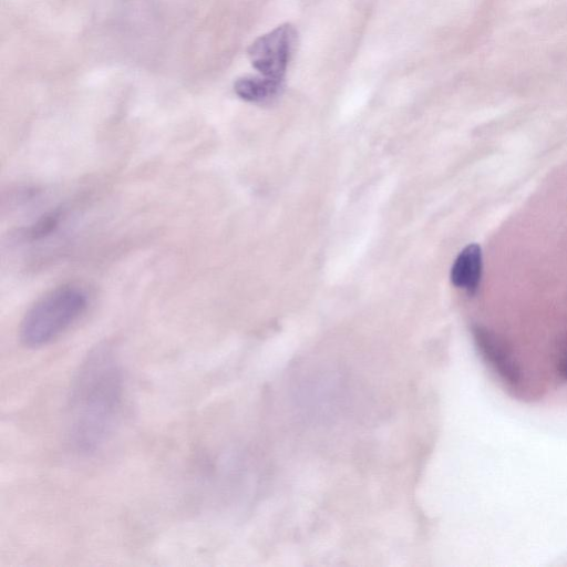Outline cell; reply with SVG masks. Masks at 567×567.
Masks as SVG:
<instances>
[{
  "mask_svg": "<svg viewBox=\"0 0 567 567\" xmlns=\"http://www.w3.org/2000/svg\"><path fill=\"white\" fill-rule=\"evenodd\" d=\"M296 34V29L285 23L260 35L247 50L252 66L264 76L285 80Z\"/></svg>",
  "mask_w": 567,
  "mask_h": 567,
  "instance_id": "cell-3",
  "label": "cell"
},
{
  "mask_svg": "<svg viewBox=\"0 0 567 567\" xmlns=\"http://www.w3.org/2000/svg\"><path fill=\"white\" fill-rule=\"evenodd\" d=\"M125 402V377L110 343L94 347L80 363L65 406V436L82 456L100 452L120 426Z\"/></svg>",
  "mask_w": 567,
  "mask_h": 567,
  "instance_id": "cell-1",
  "label": "cell"
},
{
  "mask_svg": "<svg viewBox=\"0 0 567 567\" xmlns=\"http://www.w3.org/2000/svg\"><path fill=\"white\" fill-rule=\"evenodd\" d=\"M559 373L560 375L567 380V352H565V354L563 355V358L560 359V362H559Z\"/></svg>",
  "mask_w": 567,
  "mask_h": 567,
  "instance_id": "cell-8",
  "label": "cell"
},
{
  "mask_svg": "<svg viewBox=\"0 0 567 567\" xmlns=\"http://www.w3.org/2000/svg\"><path fill=\"white\" fill-rule=\"evenodd\" d=\"M87 305V295L80 287L66 285L49 291L22 318L21 343L37 349L53 342L81 318Z\"/></svg>",
  "mask_w": 567,
  "mask_h": 567,
  "instance_id": "cell-2",
  "label": "cell"
},
{
  "mask_svg": "<svg viewBox=\"0 0 567 567\" xmlns=\"http://www.w3.org/2000/svg\"><path fill=\"white\" fill-rule=\"evenodd\" d=\"M473 336L477 348L497 373L511 383L519 379V369L509 351L492 331L476 326Z\"/></svg>",
  "mask_w": 567,
  "mask_h": 567,
  "instance_id": "cell-4",
  "label": "cell"
},
{
  "mask_svg": "<svg viewBox=\"0 0 567 567\" xmlns=\"http://www.w3.org/2000/svg\"><path fill=\"white\" fill-rule=\"evenodd\" d=\"M285 80L260 76H243L234 83L235 93L244 101L265 103L276 99L284 89Z\"/></svg>",
  "mask_w": 567,
  "mask_h": 567,
  "instance_id": "cell-6",
  "label": "cell"
},
{
  "mask_svg": "<svg viewBox=\"0 0 567 567\" xmlns=\"http://www.w3.org/2000/svg\"><path fill=\"white\" fill-rule=\"evenodd\" d=\"M61 213L59 210L51 212L42 216L38 221L29 227L27 237L30 239H40L51 234L59 225Z\"/></svg>",
  "mask_w": 567,
  "mask_h": 567,
  "instance_id": "cell-7",
  "label": "cell"
},
{
  "mask_svg": "<svg viewBox=\"0 0 567 567\" xmlns=\"http://www.w3.org/2000/svg\"><path fill=\"white\" fill-rule=\"evenodd\" d=\"M482 251L477 244L467 245L456 257L451 268L452 284L473 293L481 281Z\"/></svg>",
  "mask_w": 567,
  "mask_h": 567,
  "instance_id": "cell-5",
  "label": "cell"
}]
</instances>
